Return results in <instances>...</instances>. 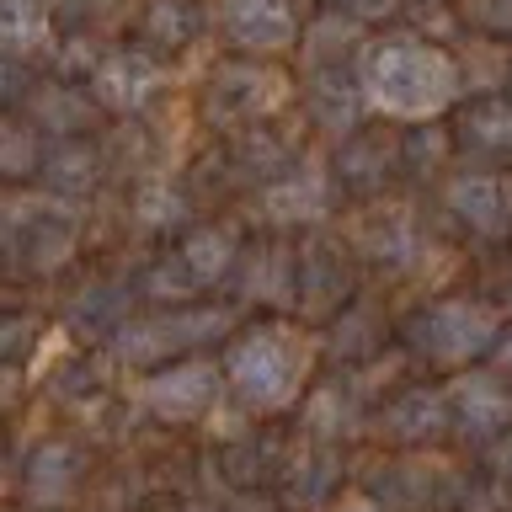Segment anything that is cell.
I'll return each mask as SVG.
<instances>
[{
  "mask_svg": "<svg viewBox=\"0 0 512 512\" xmlns=\"http://www.w3.org/2000/svg\"><path fill=\"white\" fill-rule=\"evenodd\" d=\"M208 11L198 0H139V48H150L155 59L182 54L203 38Z\"/></svg>",
  "mask_w": 512,
  "mask_h": 512,
  "instance_id": "cell-12",
  "label": "cell"
},
{
  "mask_svg": "<svg viewBox=\"0 0 512 512\" xmlns=\"http://www.w3.org/2000/svg\"><path fill=\"white\" fill-rule=\"evenodd\" d=\"M358 86L368 112L390 123H427L438 112L459 107L464 96V64L443 43L416 38V32H384L368 38L358 54Z\"/></svg>",
  "mask_w": 512,
  "mask_h": 512,
  "instance_id": "cell-1",
  "label": "cell"
},
{
  "mask_svg": "<svg viewBox=\"0 0 512 512\" xmlns=\"http://www.w3.org/2000/svg\"><path fill=\"white\" fill-rule=\"evenodd\" d=\"M203 102H208V118H224V123H267L272 112H278L288 102V80L272 70L267 59H246V54H235V59H224L208 70V91H203Z\"/></svg>",
  "mask_w": 512,
  "mask_h": 512,
  "instance_id": "cell-4",
  "label": "cell"
},
{
  "mask_svg": "<svg viewBox=\"0 0 512 512\" xmlns=\"http://www.w3.org/2000/svg\"><path fill=\"white\" fill-rule=\"evenodd\" d=\"M416 336H422V352L438 363H470L496 342V315L475 299H443L416 320Z\"/></svg>",
  "mask_w": 512,
  "mask_h": 512,
  "instance_id": "cell-7",
  "label": "cell"
},
{
  "mask_svg": "<svg viewBox=\"0 0 512 512\" xmlns=\"http://www.w3.org/2000/svg\"><path fill=\"white\" fill-rule=\"evenodd\" d=\"M507 198H512V176H507Z\"/></svg>",
  "mask_w": 512,
  "mask_h": 512,
  "instance_id": "cell-31",
  "label": "cell"
},
{
  "mask_svg": "<svg viewBox=\"0 0 512 512\" xmlns=\"http://www.w3.org/2000/svg\"><path fill=\"white\" fill-rule=\"evenodd\" d=\"M502 358H507V363H512V336H507V347H502Z\"/></svg>",
  "mask_w": 512,
  "mask_h": 512,
  "instance_id": "cell-29",
  "label": "cell"
},
{
  "mask_svg": "<svg viewBox=\"0 0 512 512\" xmlns=\"http://www.w3.org/2000/svg\"><path fill=\"white\" fill-rule=\"evenodd\" d=\"M230 384L235 395L256 411H283L299 395L304 368H310V347L288 326H256L230 347Z\"/></svg>",
  "mask_w": 512,
  "mask_h": 512,
  "instance_id": "cell-2",
  "label": "cell"
},
{
  "mask_svg": "<svg viewBox=\"0 0 512 512\" xmlns=\"http://www.w3.org/2000/svg\"><path fill=\"white\" fill-rule=\"evenodd\" d=\"M214 395H219V368L214 363H176V368H166V374H155L144 384L150 411L166 416V422H192V416H203Z\"/></svg>",
  "mask_w": 512,
  "mask_h": 512,
  "instance_id": "cell-11",
  "label": "cell"
},
{
  "mask_svg": "<svg viewBox=\"0 0 512 512\" xmlns=\"http://www.w3.org/2000/svg\"><path fill=\"white\" fill-rule=\"evenodd\" d=\"M331 512H379V507L368 502V496H347V502H336Z\"/></svg>",
  "mask_w": 512,
  "mask_h": 512,
  "instance_id": "cell-28",
  "label": "cell"
},
{
  "mask_svg": "<svg viewBox=\"0 0 512 512\" xmlns=\"http://www.w3.org/2000/svg\"><path fill=\"white\" fill-rule=\"evenodd\" d=\"M390 166H400V144H395V150H384V134L358 128V134L342 144V155H336V182L368 192V187H379L384 176H390Z\"/></svg>",
  "mask_w": 512,
  "mask_h": 512,
  "instance_id": "cell-19",
  "label": "cell"
},
{
  "mask_svg": "<svg viewBox=\"0 0 512 512\" xmlns=\"http://www.w3.org/2000/svg\"><path fill=\"white\" fill-rule=\"evenodd\" d=\"M160 86H166V59H155L150 48H107V54H96L91 64V96L102 112H118V118H128V112H144L160 96Z\"/></svg>",
  "mask_w": 512,
  "mask_h": 512,
  "instance_id": "cell-6",
  "label": "cell"
},
{
  "mask_svg": "<svg viewBox=\"0 0 512 512\" xmlns=\"http://www.w3.org/2000/svg\"><path fill=\"white\" fill-rule=\"evenodd\" d=\"M304 112L315 128L352 139L363 128V86H358V64H326V70H304Z\"/></svg>",
  "mask_w": 512,
  "mask_h": 512,
  "instance_id": "cell-8",
  "label": "cell"
},
{
  "mask_svg": "<svg viewBox=\"0 0 512 512\" xmlns=\"http://www.w3.org/2000/svg\"><path fill=\"white\" fill-rule=\"evenodd\" d=\"M443 203H448V214H454L470 235H507L512 230V198H507V182L502 176H491V171H480V166H464L459 176H448V187H443Z\"/></svg>",
  "mask_w": 512,
  "mask_h": 512,
  "instance_id": "cell-9",
  "label": "cell"
},
{
  "mask_svg": "<svg viewBox=\"0 0 512 512\" xmlns=\"http://www.w3.org/2000/svg\"><path fill=\"white\" fill-rule=\"evenodd\" d=\"M43 150H48V144H43V128L11 118V123H6V150H0V166H6L11 182H22V176L43 171Z\"/></svg>",
  "mask_w": 512,
  "mask_h": 512,
  "instance_id": "cell-22",
  "label": "cell"
},
{
  "mask_svg": "<svg viewBox=\"0 0 512 512\" xmlns=\"http://www.w3.org/2000/svg\"><path fill=\"white\" fill-rule=\"evenodd\" d=\"M176 256L187 262V272L198 278V288H208L214 278H224V272L235 267V235L224 230V224H198V230L176 246Z\"/></svg>",
  "mask_w": 512,
  "mask_h": 512,
  "instance_id": "cell-21",
  "label": "cell"
},
{
  "mask_svg": "<svg viewBox=\"0 0 512 512\" xmlns=\"http://www.w3.org/2000/svg\"><path fill=\"white\" fill-rule=\"evenodd\" d=\"M91 107H96V96L70 86V80H38V91L27 96L32 123H38L43 134H54V139H80L86 134Z\"/></svg>",
  "mask_w": 512,
  "mask_h": 512,
  "instance_id": "cell-16",
  "label": "cell"
},
{
  "mask_svg": "<svg viewBox=\"0 0 512 512\" xmlns=\"http://www.w3.org/2000/svg\"><path fill=\"white\" fill-rule=\"evenodd\" d=\"M134 203H139V219L155 224V230H166V224H182V214H187V198H182V192H176L171 182H144Z\"/></svg>",
  "mask_w": 512,
  "mask_h": 512,
  "instance_id": "cell-24",
  "label": "cell"
},
{
  "mask_svg": "<svg viewBox=\"0 0 512 512\" xmlns=\"http://www.w3.org/2000/svg\"><path fill=\"white\" fill-rule=\"evenodd\" d=\"M507 91H512V59H507Z\"/></svg>",
  "mask_w": 512,
  "mask_h": 512,
  "instance_id": "cell-30",
  "label": "cell"
},
{
  "mask_svg": "<svg viewBox=\"0 0 512 512\" xmlns=\"http://www.w3.org/2000/svg\"><path fill=\"white\" fill-rule=\"evenodd\" d=\"M75 235H80V219L75 208L54 198V192H38V198H11L6 208V240H11V256L16 267L27 272H54L70 262L75 251Z\"/></svg>",
  "mask_w": 512,
  "mask_h": 512,
  "instance_id": "cell-3",
  "label": "cell"
},
{
  "mask_svg": "<svg viewBox=\"0 0 512 512\" xmlns=\"http://www.w3.org/2000/svg\"><path fill=\"white\" fill-rule=\"evenodd\" d=\"M224 326H230V315H219V310H203V315H176V320H155V326H134V331H123V352H128V358H150V352L187 347V336L224 331Z\"/></svg>",
  "mask_w": 512,
  "mask_h": 512,
  "instance_id": "cell-18",
  "label": "cell"
},
{
  "mask_svg": "<svg viewBox=\"0 0 512 512\" xmlns=\"http://www.w3.org/2000/svg\"><path fill=\"white\" fill-rule=\"evenodd\" d=\"M448 406L459 411L464 432H496V427L512 422V395L496 379H480V374L475 379H459L454 395H448Z\"/></svg>",
  "mask_w": 512,
  "mask_h": 512,
  "instance_id": "cell-20",
  "label": "cell"
},
{
  "mask_svg": "<svg viewBox=\"0 0 512 512\" xmlns=\"http://www.w3.org/2000/svg\"><path fill=\"white\" fill-rule=\"evenodd\" d=\"M38 182H43V192L75 203L80 192H91L96 182H102V155H96V144H86V134L80 139H48Z\"/></svg>",
  "mask_w": 512,
  "mask_h": 512,
  "instance_id": "cell-14",
  "label": "cell"
},
{
  "mask_svg": "<svg viewBox=\"0 0 512 512\" xmlns=\"http://www.w3.org/2000/svg\"><path fill=\"white\" fill-rule=\"evenodd\" d=\"M464 22L496 43H512V0H464Z\"/></svg>",
  "mask_w": 512,
  "mask_h": 512,
  "instance_id": "cell-25",
  "label": "cell"
},
{
  "mask_svg": "<svg viewBox=\"0 0 512 512\" xmlns=\"http://www.w3.org/2000/svg\"><path fill=\"white\" fill-rule=\"evenodd\" d=\"M326 6H336L342 16H352V22L368 27V22H379V16H390L400 0H326Z\"/></svg>",
  "mask_w": 512,
  "mask_h": 512,
  "instance_id": "cell-27",
  "label": "cell"
},
{
  "mask_svg": "<svg viewBox=\"0 0 512 512\" xmlns=\"http://www.w3.org/2000/svg\"><path fill=\"white\" fill-rule=\"evenodd\" d=\"M331 192H336V176H326L320 166H294L262 192V203L278 224H310L331 208Z\"/></svg>",
  "mask_w": 512,
  "mask_h": 512,
  "instance_id": "cell-13",
  "label": "cell"
},
{
  "mask_svg": "<svg viewBox=\"0 0 512 512\" xmlns=\"http://www.w3.org/2000/svg\"><path fill=\"white\" fill-rule=\"evenodd\" d=\"M454 150L480 160L512 155V91H480L454 112Z\"/></svg>",
  "mask_w": 512,
  "mask_h": 512,
  "instance_id": "cell-10",
  "label": "cell"
},
{
  "mask_svg": "<svg viewBox=\"0 0 512 512\" xmlns=\"http://www.w3.org/2000/svg\"><path fill=\"white\" fill-rule=\"evenodd\" d=\"M48 6H54V16L70 27H96L102 16H118L128 0H48Z\"/></svg>",
  "mask_w": 512,
  "mask_h": 512,
  "instance_id": "cell-26",
  "label": "cell"
},
{
  "mask_svg": "<svg viewBox=\"0 0 512 512\" xmlns=\"http://www.w3.org/2000/svg\"><path fill=\"white\" fill-rule=\"evenodd\" d=\"M304 70H326V64H358L363 54V22H352V16H342L336 6L315 11L310 22H304Z\"/></svg>",
  "mask_w": 512,
  "mask_h": 512,
  "instance_id": "cell-17",
  "label": "cell"
},
{
  "mask_svg": "<svg viewBox=\"0 0 512 512\" xmlns=\"http://www.w3.org/2000/svg\"><path fill=\"white\" fill-rule=\"evenodd\" d=\"M54 6L48 0H0V43L11 64H32L54 48Z\"/></svg>",
  "mask_w": 512,
  "mask_h": 512,
  "instance_id": "cell-15",
  "label": "cell"
},
{
  "mask_svg": "<svg viewBox=\"0 0 512 512\" xmlns=\"http://www.w3.org/2000/svg\"><path fill=\"white\" fill-rule=\"evenodd\" d=\"M214 22L224 32V43L246 59H278L304 43L299 0H219Z\"/></svg>",
  "mask_w": 512,
  "mask_h": 512,
  "instance_id": "cell-5",
  "label": "cell"
},
{
  "mask_svg": "<svg viewBox=\"0 0 512 512\" xmlns=\"http://www.w3.org/2000/svg\"><path fill=\"white\" fill-rule=\"evenodd\" d=\"M395 432H406V438H422V432H438L448 422V395H427V390H411L400 406L390 411Z\"/></svg>",
  "mask_w": 512,
  "mask_h": 512,
  "instance_id": "cell-23",
  "label": "cell"
}]
</instances>
